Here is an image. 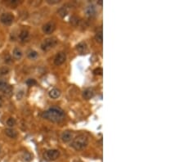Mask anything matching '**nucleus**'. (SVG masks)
I'll list each match as a JSON object with an SVG mask.
<instances>
[{
	"label": "nucleus",
	"mask_w": 184,
	"mask_h": 162,
	"mask_svg": "<svg viewBox=\"0 0 184 162\" xmlns=\"http://www.w3.org/2000/svg\"><path fill=\"white\" fill-rule=\"evenodd\" d=\"M9 71H10V70H9L8 67H7V66H3V67L0 68V76H6V75H7V74L9 73Z\"/></svg>",
	"instance_id": "19"
},
{
	"label": "nucleus",
	"mask_w": 184,
	"mask_h": 162,
	"mask_svg": "<svg viewBox=\"0 0 184 162\" xmlns=\"http://www.w3.org/2000/svg\"><path fill=\"white\" fill-rule=\"evenodd\" d=\"M77 50L80 52V53H85L87 50V45L85 43H79L78 45H77Z\"/></svg>",
	"instance_id": "15"
},
{
	"label": "nucleus",
	"mask_w": 184,
	"mask_h": 162,
	"mask_svg": "<svg viewBox=\"0 0 184 162\" xmlns=\"http://www.w3.org/2000/svg\"><path fill=\"white\" fill-rule=\"evenodd\" d=\"M0 152H1V146H0Z\"/></svg>",
	"instance_id": "30"
},
{
	"label": "nucleus",
	"mask_w": 184,
	"mask_h": 162,
	"mask_svg": "<svg viewBox=\"0 0 184 162\" xmlns=\"http://www.w3.org/2000/svg\"><path fill=\"white\" fill-rule=\"evenodd\" d=\"M42 116L44 119L50 120L52 122H60L65 118V113L59 108L53 107L43 112Z\"/></svg>",
	"instance_id": "1"
},
{
	"label": "nucleus",
	"mask_w": 184,
	"mask_h": 162,
	"mask_svg": "<svg viewBox=\"0 0 184 162\" xmlns=\"http://www.w3.org/2000/svg\"><path fill=\"white\" fill-rule=\"evenodd\" d=\"M2 105H3V99H2V97H0V107H2Z\"/></svg>",
	"instance_id": "28"
},
{
	"label": "nucleus",
	"mask_w": 184,
	"mask_h": 162,
	"mask_svg": "<svg viewBox=\"0 0 184 162\" xmlns=\"http://www.w3.org/2000/svg\"><path fill=\"white\" fill-rule=\"evenodd\" d=\"M12 55H13V57L16 60H21L22 56H23V53L21 49L16 48V49H14L13 52H12Z\"/></svg>",
	"instance_id": "12"
},
{
	"label": "nucleus",
	"mask_w": 184,
	"mask_h": 162,
	"mask_svg": "<svg viewBox=\"0 0 184 162\" xmlns=\"http://www.w3.org/2000/svg\"><path fill=\"white\" fill-rule=\"evenodd\" d=\"M73 138V134L71 131H64L61 134V140L64 142H68Z\"/></svg>",
	"instance_id": "8"
},
{
	"label": "nucleus",
	"mask_w": 184,
	"mask_h": 162,
	"mask_svg": "<svg viewBox=\"0 0 184 162\" xmlns=\"http://www.w3.org/2000/svg\"><path fill=\"white\" fill-rule=\"evenodd\" d=\"M88 143V139L85 135H79L73 140L71 143V146L76 151H80L86 147Z\"/></svg>",
	"instance_id": "2"
},
{
	"label": "nucleus",
	"mask_w": 184,
	"mask_h": 162,
	"mask_svg": "<svg viewBox=\"0 0 184 162\" xmlns=\"http://www.w3.org/2000/svg\"><path fill=\"white\" fill-rule=\"evenodd\" d=\"M66 60V55L65 53L61 52L56 55L54 58V64L56 65H62Z\"/></svg>",
	"instance_id": "7"
},
{
	"label": "nucleus",
	"mask_w": 184,
	"mask_h": 162,
	"mask_svg": "<svg viewBox=\"0 0 184 162\" xmlns=\"http://www.w3.org/2000/svg\"><path fill=\"white\" fill-rule=\"evenodd\" d=\"M93 95H94V92H93V90L92 89H90V88H88L86 90H84V92H83V97L84 98V99H86V100H88V99H91L92 97H93Z\"/></svg>",
	"instance_id": "11"
},
{
	"label": "nucleus",
	"mask_w": 184,
	"mask_h": 162,
	"mask_svg": "<svg viewBox=\"0 0 184 162\" xmlns=\"http://www.w3.org/2000/svg\"><path fill=\"white\" fill-rule=\"evenodd\" d=\"M7 125L8 126V127H10V128H12V127H14L15 125H16V120L14 118H9V119H7Z\"/></svg>",
	"instance_id": "21"
},
{
	"label": "nucleus",
	"mask_w": 184,
	"mask_h": 162,
	"mask_svg": "<svg viewBox=\"0 0 184 162\" xmlns=\"http://www.w3.org/2000/svg\"><path fill=\"white\" fill-rule=\"evenodd\" d=\"M5 134L7 137L11 138H15L17 137V133L16 132V130H14L12 128L5 130Z\"/></svg>",
	"instance_id": "14"
},
{
	"label": "nucleus",
	"mask_w": 184,
	"mask_h": 162,
	"mask_svg": "<svg viewBox=\"0 0 184 162\" xmlns=\"http://www.w3.org/2000/svg\"><path fill=\"white\" fill-rule=\"evenodd\" d=\"M98 4H99V5H102V0H100V1L98 2Z\"/></svg>",
	"instance_id": "29"
},
{
	"label": "nucleus",
	"mask_w": 184,
	"mask_h": 162,
	"mask_svg": "<svg viewBox=\"0 0 184 162\" xmlns=\"http://www.w3.org/2000/svg\"><path fill=\"white\" fill-rule=\"evenodd\" d=\"M19 38L21 39L22 42H26L28 41V39L30 38V34H29V31L28 30H23L21 31L20 33V35H19Z\"/></svg>",
	"instance_id": "10"
},
{
	"label": "nucleus",
	"mask_w": 184,
	"mask_h": 162,
	"mask_svg": "<svg viewBox=\"0 0 184 162\" xmlns=\"http://www.w3.org/2000/svg\"><path fill=\"white\" fill-rule=\"evenodd\" d=\"M27 56L30 59L34 60V59H36V58L38 57V54L36 51H34V50H30V51H29V52H28Z\"/></svg>",
	"instance_id": "17"
},
{
	"label": "nucleus",
	"mask_w": 184,
	"mask_h": 162,
	"mask_svg": "<svg viewBox=\"0 0 184 162\" xmlns=\"http://www.w3.org/2000/svg\"><path fill=\"white\" fill-rule=\"evenodd\" d=\"M26 84H27L28 86H34V85H35L36 84H37V82L35 80H34V79H29L26 80Z\"/></svg>",
	"instance_id": "24"
},
{
	"label": "nucleus",
	"mask_w": 184,
	"mask_h": 162,
	"mask_svg": "<svg viewBox=\"0 0 184 162\" xmlns=\"http://www.w3.org/2000/svg\"><path fill=\"white\" fill-rule=\"evenodd\" d=\"M85 12H86V14L88 16H94L96 14V7L93 5L88 6L86 7V9H85Z\"/></svg>",
	"instance_id": "13"
},
{
	"label": "nucleus",
	"mask_w": 184,
	"mask_h": 162,
	"mask_svg": "<svg viewBox=\"0 0 184 162\" xmlns=\"http://www.w3.org/2000/svg\"><path fill=\"white\" fill-rule=\"evenodd\" d=\"M14 21V16L10 13V12H5L3 13L1 16H0V22H2L3 25L6 26H9Z\"/></svg>",
	"instance_id": "5"
},
{
	"label": "nucleus",
	"mask_w": 184,
	"mask_h": 162,
	"mask_svg": "<svg viewBox=\"0 0 184 162\" xmlns=\"http://www.w3.org/2000/svg\"><path fill=\"white\" fill-rule=\"evenodd\" d=\"M93 73L96 76H102L103 73L102 69V68H97V69H95V70H93Z\"/></svg>",
	"instance_id": "25"
},
{
	"label": "nucleus",
	"mask_w": 184,
	"mask_h": 162,
	"mask_svg": "<svg viewBox=\"0 0 184 162\" xmlns=\"http://www.w3.org/2000/svg\"><path fill=\"white\" fill-rule=\"evenodd\" d=\"M57 12H58L60 16L65 17V16L68 14V10H67V8H66L65 7H60L59 9H58Z\"/></svg>",
	"instance_id": "16"
},
{
	"label": "nucleus",
	"mask_w": 184,
	"mask_h": 162,
	"mask_svg": "<svg viewBox=\"0 0 184 162\" xmlns=\"http://www.w3.org/2000/svg\"><path fill=\"white\" fill-rule=\"evenodd\" d=\"M95 38H96L97 42H98V43H102L103 35H102V31H101V32H98L97 34H96Z\"/></svg>",
	"instance_id": "22"
},
{
	"label": "nucleus",
	"mask_w": 184,
	"mask_h": 162,
	"mask_svg": "<svg viewBox=\"0 0 184 162\" xmlns=\"http://www.w3.org/2000/svg\"><path fill=\"white\" fill-rule=\"evenodd\" d=\"M57 44V40L56 38H46L41 43V49L43 51H49L50 49H53L55 46Z\"/></svg>",
	"instance_id": "3"
},
{
	"label": "nucleus",
	"mask_w": 184,
	"mask_h": 162,
	"mask_svg": "<svg viewBox=\"0 0 184 162\" xmlns=\"http://www.w3.org/2000/svg\"><path fill=\"white\" fill-rule=\"evenodd\" d=\"M49 97L53 99H57L61 96V91H60L58 88H53L51 89L49 92Z\"/></svg>",
	"instance_id": "9"
},
{
	"label": "nucleus",
	"mask_w": 184,
	"mask_h": 162,
	"mask_svg": "<svg viewBox=\"0 0 184 162\" xmlns=\"http://www.w3.org/2000/svg\"><path fill=\"white\" fill-rule=\"evenodd\" d=\"M5 62L6 63H11V57L9 55H7L5 57Z\"/></svg>",
	"instance_id": "26"
},
{
	"label": "nucleus",
	"mask_w": 184,
	"mask_h": 162,
	"mask_svg": "<svg viewBox=\"0 0 184 162\" xmlns=\"http://www.w3.org/2000/svg\"><path fill=\"white\" fill-rule=\"evenodd\" d=\"M56 30V24L53 22H49L43 25V32L45 34H51L54 32Z\"/></svg>",
	"instance_id": "6"
},
{
	"label": "nucleus",
	"mask_w": 184,
	"mask_h": 162,
	"mask_svg": "<svg viewBox=\"0 0 184 162\" xmlns=\"http://www.w3.org/2000/svg\"><path fill=\"white\" fill-rule=\"evenodd\" d=\"M7 86H8V84L7 82L3 80H0V91L3 92Z\"/></svg>",
	"instance_id": "23"
},
{
	"label": "nucleus",
	"mask_w": 184,
	"mask_h": 162,
	"mask_svg": "<svg viewBox=\"0 0 184 162\" xmlns=\"http://www.w3.org/2000/svg\"><path fill=\"white\" fill-rule=\"evenodd\" d=\"M59 156L60 151L58 150H56V149L48 150L43 154L44 159H46L47 161H55L59 157Z\"/></svg>",
	"instance_id": "4"
},
{
	"label": "nucleus",
	"mask_w": 184,
	"mask_h": 162,
	"mask_svg": "<svg viewBox=\"0 0 184 162\" xmlns=\"http://www.w3.org/2000/svg\"><path fill=\"white\" fill-rule=\"evenodd\" d=\"M12 92H13V88L11 85L8 84V86L7 87V88L3 91V93L5 94L6 96L10 97V96H11V94H12Z\"/></svg>",
	"instance_id": "18"
},
{
	"label": "nucleus",
	"mask_w": 184,
	"mask_h": 162,
	"mask_svg": "<svg viewBox=\"0 0 184 162\" xmlns=\"http://www.w3.org/2000/svg\"><path fill=\"white\" fill-rule=\"evenodd\" d=\"M23 160L25 161L29 162L31 161V159H32V156H31V154L30 153H29L27 151H26V152H24V154H23Z\"/></svg>",
	"instance_id": "20"
},
{
	"label": "nucleus",
	"mask_w": 184,
	"mask_h": 162,
	"mask_svg": "<svg viewBox=\"0 0 184 162\" xmlns=\"http://www.w3.org/2000/svg\"><path fill=\"white\" fill-rule=\"evenodd\" d=\"M48 3L53 4V3H59V1H57V0H53V2H49V0H48Z\"/></svg>",
	"instance_id": "27"
}]
</instances>
